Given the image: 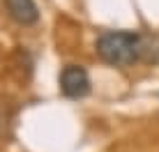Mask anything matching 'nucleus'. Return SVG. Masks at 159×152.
<instances>
[{"label": "nucleus", "mask_w": 159, "mask_h": 152, "mask_svg": "<svg viewBox=\"0 0 159 152\" xmlns=\"http://www.w3.org/2000/svg\"><path fill=\"white\" fill-rule=\"evenodd\" d=\"M97 53L113 67H127L139 60V35L134 32H104L97 39Z\"/></svg>", "instance_id": "nucleus-1"}, {"label": "nucleus", "mask_w": 159, "mask_h": 152, "mask_svg": "<svg viewBox=\"0 0 159 152\" xmlns=\"http://www.w3.org/2000/svg\"><path fill=\"white\" fill-rule=\"evenodd\" d=\"M5 5L9 9V16L21 25H32L39 19V9L35 0H5Z\"/></svg>", "instance_id": "nucleus-3"}, {"label": "nucleus", "mask_w": 159, "mask_h": 152, "mask_svg": "<svg viewBox=\"0 0 159 152\" xmlns=\"http://www.w3.org/2000/svg\"><path fill=\"white\" fill-rule=\"evenodd\" d=\"M60 88L67 97L72 99H81L90 92V76L83 67L79 65H67L60 74Z\"/></svg>", "instance_id": "nucleus-2"}, {"label": "nucleus", "mask_w": 159, "mask_h": 152, "mask_svg": "<svg viewBox=\"0 0 159 152\" xmlns=\"http://www.w3.org/2000/svg\"><path fill=\"white\" fill-rule=\"evenodd\" d=\"M0 124H2V120H0Z\"/></svg>", "instance_id": "nucleus-5"}, {"label": "nucleus", "mask_w": 159, "mask_h": 152, "mask_svg": "<svg viewBox=\"0 0 159 152\" xmlns=\"http://www.w3.org/2000/svg\"><path fill=\"white\" fill-rule=\"evenodd\" d=\"M139 60L148 65H159V32L139 35Z\"/></svg>", "instance_id": "nucleus-4"}]
</instances>
